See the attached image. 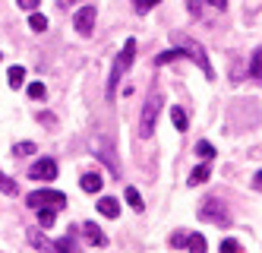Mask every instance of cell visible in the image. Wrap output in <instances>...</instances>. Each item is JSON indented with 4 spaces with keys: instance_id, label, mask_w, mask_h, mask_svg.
Returning <instances> with one entry per match:
<instances>
[{
    "instance_id": "1",
    "label": "cell",
    "mask_w": 262,
    "mask_h": 253,
    "mask_svg": "<svg viewBox=\"0 0 262 253\" xmlns=\"http://www.w3.org/2000/svg\"><path fill=\"white\" fill-rule=\"evenodd\" d=\"M133 57H136V38H126V42H123V51H120V57L114 61V70H111V80H107V99H114L117 83H120V76L129 70Z\"/></svg>"
},
{
    "instance_id": "2",
    "label": "cell",
    "mask_w": 262,
    "mask_h": 253,
    "mask_svg": "<svg viewBox=\"0 0 262 253\" xmlns=\"http://www.w3.org/2000/svg\"><path fill=\"white\" fill-rule=\"evenodd\" d=\"M161 108H164V95L161 92H152L145 99V108H142V124H139V133L142 136H152L155 133V121H158Z\"/></svg>"
},
{
    "instance_id": "3",
    "label": "cell",
    "mask_w": 262,
    "mask_h": 253,
    "mask_svg": "<svg viewBox=\"0 0 262 253\" xmlns=\"http://www.w3.org/2000/svg\"><path fill=\"white\" fill-rule=\"evenodd\" d=\"M199 219L221 228V225H231V212H228V206H224L221 200L209 197V200H202V206H199Z\"/></svg>"
},
{
    "instance_id": "4",
    "label": "cell",
    "mask_w": 262,
    "mask_h": 253,
    "mask_svg": "<svg viewBox=\"0 0 262 253\" xmlns=\"http://www.w3.org/2000/svg\"><path fill=\"white\" fill-rule=\"evenodd\" d=\"M177 45H180V51H183V57H190V61H196L199 67H202V73H205V80H215V70H212V64H209V57H205V51L196 45V42H190V38H183V35H177Z\"/></svg>"
},
{
    "instance_id": "5",
    "label": "cell",
    "mask_w": 262,
    "mask_h": 253,
    "mask_svg": "<svg viewBox=\"0 0 262 253\" xmlns=\"http://www.w3.org/2000/svg\"><path fill=\"white\" fill-rule=\"evenodd\" d=\"M26 206L29 209H41V206H51V209H63L67 206V197L60 190H35L26 197Z\"/></svg>"
},
{
    "instance_id": "6",
    "label": "cell",
    "mask_w": 262,
    "mask_h": 253,
    "mask_svg": "<svg viewBox=\"0 0 262 253\" xmlns=\"http://www.w3.org/2000/svg\"><path fill=\"white\" fill-rule=\"evenodd\" d=\"M29 178L32 181H54V178H57V162H54V159H38L29 168Z\"/></svg>"
},
{
    "instance_id": "7",
    "label": "cell",
    "mask_w": 262,
    "mask_h": 253,
    "mask_svg": "<svg viewBox=\"0 0 262 253\" xmlns=\"http://www.w3.org/2000/svg\"><path fill=\"white\" fill-rule=\"evenodd\" d=\"M95 7H79L76 16H73V26H76L79 35H92V29H95Z\"/></svg>"
},
{
    "instance_id": "8",
    "label": "cell",
    "mask_w": 262,
    "mask_h": 253,
    "mask_svg": "<svg viewBox=\"0 0 262 253\" xmlns=\"http://www.w3.org/2000/svg\"><path fill=\"white\" fill-rule=\"evenodd\" d=\"M82 235H85V241H89V244H95V247H104V244H107L104 231H101L95 222H85V225H82Z\"/></svg>"
},
{
    "instance_id": "9",
    "label": "cell",
    "mask_w": 262,
    "mask_h": 253,
    "mask_svg": "<svg viewBox=\"0 0 262 253\" xmlns=\"http://www.w3.org/2000/svg\"><path fill=\"white\" fill-rule=\"evenodd\" d=\"M101 184H104V178H101L98 171H89V174H82V178H79V187H82L85 193H98Z\"/></svg>"
},
{
    "instance_id": "10",
    "label": "cell",
    "mask_w": 262,
    "mask_h": 253,
    "mask_svg": "<svg viewBox=\"0 0 262 253\" xmlns=\"http://www.w3.org/2000/svg\"><path fill=\"white\" fill-rule=\"evenodd\" d=\"M98 212H101L104 219H117V216H120V203H117L114 197H101V200H98Z\"/></svg>"
},
{
    "instance_id": "11",
    "label": "cell",
    "mask_w": 262,
    "mask_h": 253,
    "mask_svg": "<svg viewBox=\"0 0 262 253\" xmlns=\"http://www.w3.org/2000/svg\"><path fill=\"white\" fill-rule=\"evenodd\" d=\"M29 241H32V247H38V250H45V253H54V241H48L38 228H29Z\"/></svg>"
},
{
    "instance_id": "12",
    "label": "cell",
    "mask_w": 262,
    "mask_h": 253,
    "mask_svg": "<svg viewBox=\"0 0 262 253\" xmlns=\"http://www.w3.org/2000/svg\"><path fill=\"white\" fill-rule=\"evenodd\" d=\"M212 178V165L205 162V165H199V168H193V174H190V187H199V184H205Z\"/></svg>"
},
{
    "instance_id": "13",
    "label": "cell",
    "mask_w": 262,
    "mask_h": 253,
    "mask_svg": "<svg viewBox=\"0 0 262 253\" xmlns=\"http://www.w3.org/2000/svg\"><path fill=\"white\" fill-rule=\"evenodd\" d=\"M7 83H10V89H19V86L26 83V67H10Z\"/></svg>"
},
{
    "instance_id": "14",
    "label": "cell",
    "mask_w": 262,
    "mask_h": 253,
    "mask_svg": "<svg viewBox=\"0 0 262 253\" xmlns=\"http://www.w3.org/2000/svg\"><path fill=\"white\" fill-rule=\"evenodd\" d=\"M171 121H174V127H177L180 133H186V127H190V121H186V111H183V108H177V105L171 108Z\"/></svg>"
},
{
    "instance_id": "15",
    "label": "cell",
    "mask_w": 262,
    "mask_h": 253,
    "mask_svg": "<svg viewBox=\"0 0 262 253\" xmlns=\"http://www.w3.org/2000/svg\"><path fill=\"white\" fill-rule=\"evenodd\" d=\"M35 212H38L41 228H51V225H54V219H57V209H51V206H41V209H35Z\"/></svg>"
},
{
    "instance_id": "16",
    "label": "cell",
    "mask_w": 262,
    "mask_h": 253,
    "mask_svg": "<svg viewBox=\"0 0 262 253\" xmlns=\"http://www.w3.org/2000/svg\"><path fill=\"white\" fill-rule=\"evenodd\" d=\"M186 247H190V253H205V238L202 235H186Z\"/></svg>"
},
{
    "instance_id": "17",
    "label": "cell",
    "mask_w": 262,
    "mask_h": 253,
    "mask_svg": "<svg viewBox=\"0 0 262 253\" xmlns=\"http://www.w3.org/2000/svg\"><path fill=\"white\" fill-rule=\"evenodd\" d=\"M54 253H76V241H73L70 235L60 238V241H54Z\"/></svg>"
},
{
    "instance_id": "18",
    "label": "cell",
    "mask_w": 262,
    "mask_h": 253,
    "mask_svg": "<svg viewBox=\"0 0 262 253\" xmlns=\"http://www.w3.org/2000/svg\"><path fill=\"white\" fill-rule=\"evenodd\" d=\"M250 76L262 80V48H256V51H253V61H250Z\"/></svg>"
},
{
    "instance_id": "19",
    "label": "cell",
    "mask_w": 262,
    "mask_h": 253,
    "mask_svg": "<svg viewBox=\"0 0 262 253\" xmlns=\"http://www.w3.org/2000/svg\"><path fill=\"white\" fill-rule=\"evenodd\" d=\"M126 203H129V206H133L136 212H142V206H145V203H142V197H139V190H136V187H126Z\"/></svg>"
},
{
    "instance_id": "20",
    "label": "cell",
    "mask_w": 262,
    "mask_h": 253,
    "mask_svg": "<svg viewBox=\"0 0 262 253\" xmlns=\"http://www.w3.org/2000/svg\"><path fill=\"white\" fill-rule=\"evenodd\" d=\"M29 26H32V32H45V29H48V16L32 13V16H29Z\"/></svg>"
},
{
    "instance_id": "21",
    "label": "cell",
    "mask_w": 262,
    "mask_h": 253,
    "mask_svg": "<svg viewBox=\"0 0 262 253\" xmlns=\"http://www.w3.org/2000/svg\"><path fill=\"white\" fill-rule=\"evenodd\" d=\"M45 95H48V89H45V83H32V86H29V99H35V102H41V99H45Z\"/></svg>"
},
{
    "instance_id": "22",
    "label": "cell",
    "mask_w": 262,
    "mask_h": 253,
    "mask_svg": "<svg viewBox=\"0 0 262 253\" xmlns=\"http://www.w3.org/2000/svg\"><path fill=\"white\" fill-rule=\"evenodd\" d=\"M177 57H183V51H180V48H171V51L158 54V61H155V64H171V61H177Z\"/></svg>"
},
{
    "instance_id": "23",
    "label": "cell",
    "mask_w": 262,
    "mask_h": 253,
    "mask_svg": "<svg viewBox=\"0 0 262 253\" xmlns=\"http://www.w3.org/2000/svg\"><path fill=\"white\" fill-rule=\"evenodd\" d=\"M196 152L202 155V159H205V162H212V159H215V146H212V143H205V140H202V143L196 146Z\"/></svg>"
},
{
    "instance_id": "24",
    "label": "cell",
    "mask_w": 262,
    "mask_h": 253,
    "mask_svg": "<svg viewBox=\"0 0 262 253\" xmlns=\"http://www.w3.org/2000/svg\"><path fill=\"white\" fill-rule=\"evenodd\" d=\"M35 152V143H16L13 146V155H16V159H19V155H32Z\"/></svg>"
},
{
    "instance_id": "25",
    "label": "cell",
    "mask_w": 262,
    "mask_h": 253,
    "mask_svg": "<svg viewBox=\"0 0 262 253\" xmlns=\"http://www.w3.org/2000/svg\"><path fill=\"white\" fill-rule=\"evenodd\" d=\"M161 0H133V7H136V13H148L152 7H158Z\"/></svg>"
},
{
    "instance_id": "26",
    "label": "cell",
    "mask_w": 262,
    "mask_h": 253,
    "mask_svg": "<svg viewBox=\"0 0 262 253\" xmlns=\"http://www.w3.org/2000/svg\"><path fill=\"white\" fill-rule=\"evenodd\" d=\"M218 253H240V244H237L234 238H228V241H221V247H218Z\"/></svg>"
},
{
    "instance_id": "27",
    "label": "cell",
    "mask_w": 262,
    "mask_h": 253,
    "mask_svg": "<svg viewBox=\"0 0 262 253\" xmlns=\"http://www.w3.org/2000/svg\"><path fill=\"white\" fill-rule=\"evenodd\" d=\"M0 190H4V193H16L19 187H16V181H10L7 174H0Z\"/></svg>"
},
{
    "instance_id": "28",
    "label": "cell",
    "mask_w": 262,
    "mask_h": 253,
    "mask_svg": "<svg viewBox=\"0 0 262 253\" xmlns=\"http://www.w3.org/2000/svg\"><path fill=\"white\" fill-rule=\"evenodd\" d=\"M171 244H174V247H186V235H183V231H177V235L171 238Z\"/></svg>"
},
{
    "instance_id": "29",
    "label": "cell",
    "mask_w": 262,
    "mask_h": 253,
    "mask_svg": "<svg viewBox=\"0 0 262 253\" xmlns=\"http://www.w3.org/2000/svg\"><path fill=\"white\" fill-rule=\"evenodd\" d=\"M202 4H209V7H215V10H224V7H228V0H202Z\"/></svg>"
},
{
    "instance_id": "30",
    "label": "cell",
    "mask_w": 262,
    "mask_h": 253,
    "mask_svg": "<svg viewBox=\"0 0 262 253\" xmlns=\"http://www.w3.org/2000/svg\"><path fill=\"white\" fill-rule=\"evenodd\" d=\"M16 4H19L23 10H35V7H38V0H16Z\"/></svg>"
},
{
    "instance_id": "31",
    "label": "cell",
    "mask_w": 262,
    "mask_h": 253,
    "mask_svg": "<svg viewBox=\"0 0 262 253\" xmlns=\"http://www.w3.org/2000/svg\"><path fill=\"white\" fill-rule=\"evenodd\" d=\"M256 187H262V171H259V174H256Z\"/></svg>"
},
{
    "instance_id": "32",
    "label": "cell",
    "mask_w": 262,
    "mask_h": 253,
    "mask_svg": "<svg viewBox=\"0 0 262 253\" xmlns=\"http://www.w3.org/2000/svg\"><path fill=\"white\" fill-rule=\"evenodd\" d=\"M0 61H4V54H0Z\"/></svg>"
}]
</instances>
